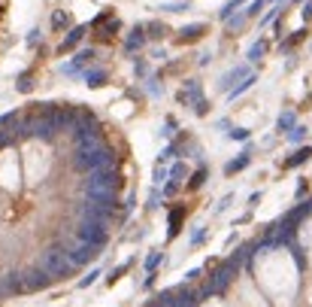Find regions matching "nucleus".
Wrapping results in <instances>:
<instances>
[{
  "mask_svg": "<svg viewBox=\"0 0 312 307\" xmlns=\"http://www.w3.org/2000/svg\"><path fill=\"white\" fill-rule=\"evenodd\" d=\"M76 268H79V265L70 259V249H58V246L45 249V256H43V271H49L52 277H70Z\"/></svg>",
  "mask_w": 312,
  "mask_h": 307,
  "instance_id": "1",
  "label": "nucleus"
},
{
  "mask_svg": "<svg viewBox=\"0 0 312 307\" xmlns=\"http://www.w3.org/2000/svg\"><path fill=\"white\" fill-rule=\"evenodd\" d=\"M237 268H239V256L222 261V265H218V271L212 274V280H209V292H224V289H227V283L234 280Z\"/></svg>",
  "mask_w": 312,
  "mask_h": 307,
  "instance_id": "2",
  "label": "nucleus"
},
{
  "mask_svg": "<svg viewBox=\"0 0 312 307\" xmlns=\"http://www.w3.org/2000/svg\"><path fill=\"white\" fill-rule=\"evenodd\" d=\"M179 100H182V104L188 100V104L194 107V113H197V116H206V113H209V104L203 100V92H200V82H197V79H188V82H185V88H182Z\"/></svg>",
  "mask_w": 312,
  "mask_h": 307,
  "instance_id": "3",
  "label": "nucleus"
},
{
  "mask_svg": "<svg viewBox=\"0 0 312 307\" xmlns=\"http://www.w3.org/2000/svg\"><path fill=\"white\" fill-rule=\"evenodd\" d=\"M119 28H121V21L115 18V13H100L94 21H91V31L97 33V40H100V43H109V40H112V33L119 31Z\"/></svg>",
  "mask_w": 312,
  "mask_h": 307,
  "instance_id": "4",
  "label": "nucleus"
},
{
  "mask_svg": "<svg viewBox=\"0 0 312 307\" xmlns=\"http://www.w3.org/2000/svg\"><path fill=\"white\" fill-rule=\"evenodd\" d=\"M76 237L82 243H94V246H106V225H100V222H85V225H79V231H76Z\"/></svg>",
  "mask_w": 312,
  "mask_h": 307,
  "instance_id": "5",
  "label": "nucleus"
},
{
  "mask_svg": "<svg viewBox=\"0 0 312 307\" xmlns=\"http://www.w3.org/2000/svg\"><path fill=\"white\" fill-rule=\"evenodd\" d=\"M97 58V55H94V49H82V52H79L76 55V58L70 61V64H64L61 67V73H67V76H76V73H82L85 70V67L91 64V61H94Z\"/></svg>",
  "mask_w": 312,
  "mask_h": 307,
  "instance_id": "6",
  "label": "nucleus"
},
{
  "mask_svg": "<svg viewBox=\"0 0 312 307\" xmlns=\"http://www.w3.org/2000/svg\"><path fill=\"white\" fill-rule=\"evenodd\" d=\"M97 256H100V246H94V243H82V241H79V246H76V249H70V259L76 261L79 268L88 265V261H94Z\"/></svg>",
  "mask_w": 312,
  "mask_h": 307,
  "instance_id": "7",
  "label": "nucleus"
},
{
  "mask_svg": "<svg viewBox=\"0 0 312 307\" xmlns=\"http://www.w3.org/2000/svg\"><path fill=\"white\" fill-rule=\"evenodd\" d=\"M246 76H252L249 67H234V70H227L222 76V82H218V88H224V92H230V88H237V82H242Z\"/></svg>",
  "mask_w": 312,
  "mask_h": 307,
  "instance_id": "8",
  "label": "nucleus"
},
{
  "mask_svg": "<svg viewBox=\"0 0 312 307\" xmlns=\"http://www.w3.org/2000/svg\"><path fill=\"white\" fill-rule=\"evenodd\" d=\"M28 280H25V292H37V289H45L49 283L55 280L49 271H33V274H25Z\"/></svg>",
  "mask_w": 312,
  "mask_h": 307,
  "instance_id": "9",
  "label": "nucleus"
},
{
  "mask_svg": "<svg viewBox=\"0 0 312 307\" xmlns=\"http://www.w3.org/2000/svg\"><path fill=\"white\" fill-rule=\"evenodd\" d=\"M88 28L91 25H76V28H70V33L64 37V43H61V52H70V49H76L79 43H82V37L88 33Z\"/></svg>",
  "mask_w": 312,
  "mask_h": 307,
  "instance_id": "10",
  "label": "nucleus"
},
{
  "mask_svg": "<svg viewBox=\"0 0 312 307\" xmlns=\"http://www.w3.org/2000/svg\"><path fill=\"white\" fill-rule=\"evenodd\" d=\"M203 33H206V25H188V28H182V31H179L176 43H179V46H188V43H197Z\"/></svg>",
  "mask_w": 312,
  "mask_h": 307,
  "instance_id": "11",
  "label": "nucleus"
},
{
  "mask_svg": "<svg viewBox=\"0 0 312 307\" xmlns=\"http://www.w3.org/2000/svg\"><path fill=\"white\" fill-rule=\"evenodd\" d=\"M185 216H188V204H179V207H173V210H170V237H176V234L182 231Z\"/></svg>",
  "mask_w": 312,
  "mask_h": 307,
  "instance_id": "12",
  "label": "nucleus"
},
{
  "mask_svg": "<svg viewBox=\"0 0 312 307\" xmlns=\"http://www.w3.org/2000/svg\"><path fill=\"white\" fill-rule=\"evenodd\" d=\"M309 158H312V146H300V149H297V152H294L291 158H285V162H282V167H285V170H291V167H300V164H306Z\"/></svg>",
  "mask_w": 312,
  "mask_h": 307,
  "instance_id": "13",
  "label": "nucleus"
},
{
  "mask_svg": "<svg viewBox=\"0 0 312 307\" xmlns=\"http://www.w3.org/2000/svg\"><path fill=\"white\" fill-rule=\"evenodd\" d=\"M146 40H149V37H146V25H143V28L136 25V28L128 33V40H124V49H128V52H136V49H140Z\"/></svg>",
  "mask_w": 312,
  "mask_h": 307,
  "instance_id": "14",
  "label": "nucleus"
},
{
  "mask_svg": "<svg viewBox=\"0 0 312 307\" xmlns=\"http://www.w3.org/2000/svg\"><path fill=\"white\" fill-rule=\"evenodd\" d=\"M200 298H203V295L191 292L188 286H182V289L176 292V307H197V304H200Z\"/></svg>",
  "mask_w": 312,
  "mask_h": 307,
  "instance_id": "15",
  "label": "nucleus"
},
{
  "mask_svg": "<svg viewBox=\"0 0 312 307\" xmlns=\"http://www.w3.org/2000/svg\"><path fill=\"white\" fill-rule=\"evenodd\" d=\"M249 162H252V152H242L239 158H230V162L224 164V174H227V177H234V174H239V170H246V167H249Z\"/></svg>",
  "mask_w": 312,
  "mask_h": 307,
  "instance_id": "16",
  "label": "nucleus"
},
{
  "mask_svg": "<svg viewBox=\"0 0 312 307\" xmlns=\"http://www.w3.org/2000/svg\"><path fill=\"white\" fill-rule=\"evenodd\" d=\"M106 79H109V73L103 70V67H94V70H85V82H88L91 88H100V85H106Z\"/></svg>",
  "mask_w": 312,
  "mask_h": 307,
  "instance_id": "17",
  "label": "nucleus"
},
{
  "mask_svg": "<svg viewBox=\"0 0 312 307\" xmlns=\"http://www.w3.org/2000/svg\"><path fill=\"white\" fill-rule=\"evenodd\" d=\"M167 33H170V28L161 25V21H149V25H146V37L149 40H164Z\"/></svg>",
  "mask_w": 312,
  "mask_h": 307,
  "instance_id": "18",
  "label": "nucleus"
},
{
  "mask_svg": "<svg viewBox=\"0 0 312 307\" xmlns=\"http://www.w3.org/2000/svg\"><path fill=\"white\" fill-rule=\"evenodd\" d=\"M255 82H258V76H255V73H252V76H246V79H242V82H239L237 88H230V92H227V97H230V100H237L239 95H246V92H249V88H252V85H255Z\"/></svg>",
  "mask_w": 312,
  "mask_h": 307,
  "instance_id": "19",
  "label": "nucleus"
},
{
  "mask_svg": "<svg viewBox=\"0 0 312 307\" xmlns=\"http://www.w3.org/2000/svg\"><path fill=\"white\" fill-rule=\"evenodd\" d=\"M276 128H279L282 134H291V131L297 128V116H294V113H282L279 122H276Z\"/></svg>",
  "mask_w": 312,
  "mask_h": 307,
  "instance_id": "20",
  "label": "nucleus"
},
{
  "mask_svg": "<svg viewBox=\"0 0 312 307\" xmlns=\"http://www.w3.org/2000/svg\"><path fill=\"white\" fill-rule=\"evenodd\" d=\"M134 268V261H124V265H119V268H112L109 271V277H106V283H109V286H115V283H119L124 274H128V271Z\"/></svg>",
  "mask_w": 312,
  "mask_h": 307,
  "instance_id": "21",
  "label": "nucleus"
},
{
  "mask_svg": "<svg viewBox=\"0 0 312 307\" xmlns=\"http://www.w3.org/2000/svg\"><path fill=\"white\" fill-rule=\"evenodd\" d=\"M264 52H267V43H264V40L252 43V49H249V61H252V64H258V61L264 58Z\"/></svg>",
  "mask_w": 312,
  "mask_h": 307,
  "instance_id": "22",
  "label": "nucleus"
},
{
  "mask_svg": "<svg viewBox=\"0 0 312 307\" xmlns=\"http://www.w3.org/2000/svg\"><path fill=\"white\" fill-rule=\"evenodd\" d=\"M30 79H33V73H30V70L18 76V82H15V85H18V92H30V88H33V82H30Z\"/></svg>",
  "mask_w": 312,
  "mask_h": 307,
  "instance_id": "23",
  "label": "nucleus"
},
{
  "mask_svg": "<svg viewBox=\"0 0 312 307\" xmlns=\"http://www.w3.org/2000/svg\"><path fill=\"white\" fill-rule=\"evenodd\" d=\"M264 6H267V0H252V3H249V9H246V18H255L258 13H261V9Z\"/></svg>",
  "mask_w": 312,
  "mask_h": 307,
  "instance_id": "24",
  "label": "nucleus"
},
{
  "mask_svg": "<svg viewBox=\"0 0 312 307\" xmlns=\"http://www.w3.org/2000/svg\"><path fill=\"white\" fill-rule=\"evenodd\" d=\"M203 179H206V167H200L197 174L191 177V183H188V192H194V189H200V186H203Z\"/></svg>",
  "mask_w": 312,
  "mask_h": 307,
  "instance_id": "25",
  "label": "nucleus"
},
{
  "mask_svg": "<svg viewBox=\"0 0 312 307\" xmlns=\"http://www.w3.org/2000/svg\"><path fill=\"white\" fill-rule=\"evenodd\" d=\"M164 179H170V167H164V162L155 164V183H164Z\"/></svg>",
  "mask_w": 312,
  "mask_h": 307,
  "instance_id": "26",
  "label": "nucleus"
},
{
  "mask_svg": "<svg viewBox=\"0 0 312 307\" xmlns=\"http://www.w3.org/2000/svg\"><path fill=\"white\" fill-rule=\"evenodd\" d=\"M185 174H188V167H185L182 162H176V164H173V167H170V179H176V183H179V179H182Z\"/></svg>",
  "mask_w": 312,
  "mask_h": 307,
  "instance_id": "27",
  "label": "nucleus"
},
{
  "mask_svg": "<svg viewBox=\"0 0 312 307\" xmlns=\"http://www.w3.org/2000/svg\"><path fill=\"white\" fill-rule=\"evenodd\" d=\"M67 21H70V16H67V13H64V9H58V13L52 16V28H64V25H67Z\"/></svg>",
  "mask_w": 312,
  "mask_h": 307,
  "instance_id": "28",
  "label": "nucleus"
},
{
  "mask_svg": "<svg viewBox=\"0 0 312 307\" xmlns=\"http://www.w3.org/2000/svg\"><path fill=\"white\" fill-rule=\"evenodd\" d=\"M227 137H230V140H239V143H242V140H249V137H252V131H249V128H234V131L227 134Z\"/></svg>",
  "mask_w": 312,
  "mask_h": 307,
  "instance_id": "29",
  "label": "nucleus"
},
{
  "mask_svg": "<svg viewBox=\"0 0 312 307\" xmlns=\"http://www.w3.org/2000/svg\"><path fill=\"white\" fill-rule=\"evenodd\" d=\"M303 137H306V128H300V125L288 134V140H291V143H303Z\"/></svg>",
  "mask_w": 312,
  "mask_h": 307,
  "instance_id": "30",
  "label": "nucleus"
},
{
  "mask_svg": "<svg viewBox=\"0 0 312 307\" xmlns=\"http://www.w3.org/2000/svg\"><path fill=\"white\" fill-rule=\"evenodd\" d=\"M303 37H306V31H294V37H291V40H288V43H285V46H282V49H294V46H297V43H300V40H303Z\"/></svg>",
  "mask_w": 312,
  "mask_h": 307,
  "instance_id": "31",
  "label": "nucleus"
},
{
  "mask_svg": "<svg viewBox=\"0 0 312 307\" xmlns=\"http://www.w3.org/2000/svg\"><path fill=\"white\" fill-rule=\"evenodd\" d=\"M161 9H167V13H185L188 3H167V6H161Z\"/></svg>",
  "mask_w": 312,
  "mask_h": 307,
  "instance_id": "32",
  "label": "nucleus"
},
{
  "mask_svg": "<svg viewBox=\"0 0 312 307\" xmlns=\"http://www.w3.org/2000/svg\"><path fill=\"white\" fill-rule=\"evenodd\" d=\"M134 70H136V76H146L149 73V64L146 61H134Z\"/></svg>",
  "mask_w": 312,
  "mask_h": 307,
  "instance_id": "33",
  "label": "nucleus"
},
{
  "mask_svg": "<svg viewBox=\"0 0 312 307\" xmlns=\"http://www.w3.org/2000/svg\"><path fill=\"white\" fill-rule=\"evenodd\" d=\"M276 16H279V9H267V16L261 18V28H264V25H270V21H273Z\"/></svg>",
  "mask_w": 312,
  "mask_h": 307,
  "instance_id": "34",
  "label": "nucleus"
},
{
  "mask_svg": "<svg viewBox=\"0 0 312 307\" xmlns=\"http://www.w3.org/2000/svg\"><path fill=\"white\" fill-rule=\"evenodd\" d=\"M242 21H246V13H242V16H237V18L230 16V18H227V25H230V28H242Z\"/></svg>",
  "mask_w": 312,
  "mask_h": 307,
  "instance_id": "35",
  "label": "nucleus"
},
{
  "mask_svg": "<svg viewBox=\"0 0 312 307\" xmlns=\"http://www.w3.org/2000/svg\"><path fill=\"white\" fill-rule=\"evenodd\" d=\"M161 198H164V192H161V189H155V192H152V198H149V201H152L149 207H158V204H161Z\"/></svg>",
  "mask_w": 312,
  "mask_h": 307,
  "instance_id": "36",
  "label": "nucleus"
},
{
  "mask_svg": "<svg viewBox=\"0 0 312 307\" xmlns=\"http://www.w3.org/2000/svg\"><path fill=\"white\" fill-rule=\"evenodd\" d=\"M161 259H164V256H161V253H155V256H149V261H146V268H158V265H161Z\"/></svg>",
  "mask_w": 312,
  "mask_h": 307,
  "instance_id": "37",
  "label": "nucleus"
},
{
  "mask_svg": "<svg viewBox=\"0 0 312 307\" xmlns=\"http://www.w3.org/2000/svg\"><path fill=\"white\" fill-rule=\"evenodd\" d=\"M230 201H234V195H224V198H222V204H218V207H215V213H224Z\"/></svg>",
  "mask_w": 312,
  "mask_h": 307,
  "instance_id": "38",
  "label": "nucleus"
},
{
  "mask_svg": "<svg viewBox=\"0 0 312 307\" xmlns=\"http://www.w3.org/2000/svg\"><path fill=\"white\" fill-rule=\"evenodd\" d=\"M97 277H100V271H91V277H85L82 283H79V286H82V289H85V286H91V283H94Z\"/></svg>",
  "mask_w": 312,
  "mask_h": 307,
  "instance_id": "39",
  "label": "nucleus"
},
{
  "mask_svg": "<svg viewBox=\"0 0 312 307\" xmlns=\"http://www.w3.org/2000/svg\"><path fill=\"white\" fill-rule=\"evenodd\" d=\"M303 21H312V0L303 3Z\"/></svg>",
  "mask_w": 312,
  "mask_h": 307,
  "instance_id": "40",
  "label": "nucleus"
},
{
  "mask_svg": "<svg viewBox=\"0 0 312 307\" xmlns=\"http://www.w3.org/2000/svg\"><path fill=\"white\" fill-rule=\"evenodd\" d=\"M173 131H176V122H173V119H167V131H161V134H164V137H170Z\"/></svg>",
  "mask_w": 312,
  "mask_h": 307,
  "instance_id": "41",
  "label": "nucleus"
}]
</instances>
